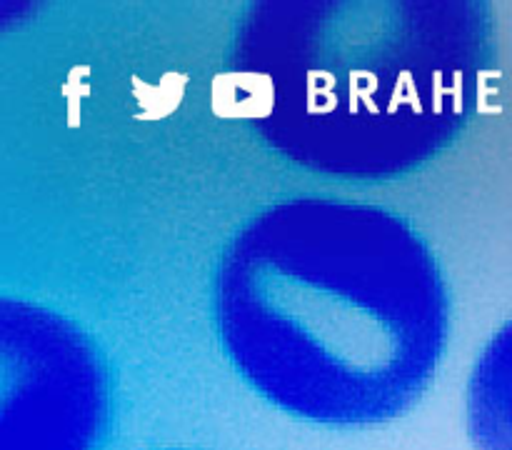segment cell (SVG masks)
Listing matches in <instances>:
<instances>
[{
  "label": "cell",
  "instance_id": "cell-2",
  "mask_svg": "<svg viewBox=\"0 0 512 450\" xmlns=\"http://www.w3.org/2000/svg\"><path fill=\"white\" fill-rule=\"evenodd\" d=\"M495 48L478 0H260L235 25L230 78L275 155L390 183L463 138Z\"/></svg>",
  "mask_w": 512,
  "mask_h": 450
},
{
  "label": "cell",
  "instance_id": "cell-4",
  "mask_svg": "<svg viewBox=\"0 0 512 450\" xmlns=\"http://www.w3.org/2000/svg\"><path fill=\"white\" fill-rule=\"evenodd\" d=\"M465 420L475 450H512V318L475 358L465 388Z\"/></svg>",
  "mask_w": 512,
  "mask_h": 450
},
{
  "label": "cell",
  "instance_id": "cell-5",
  "mask_svg": "<svg viewBox=\"0 0 512 450\" xmlns=\"http://www.w3.org/2000/svg\"><path fill=\"white\" fill-rule=\"evenodd\" d=\"M165 450H188V448H165Z\"/></svg>",
  "mask_w": 512,
  "mask_h": 450
},
{
  "label": "cell",
  "instance_id": "cell-3",
  "mask_svg": "<svg viewBox=\"0 0 512 450\" xmlns=\"http://www.w3.org/2000/svg\"><path fill=\"white\" fill-rule=\"evenodd\" d=\"M3 450H98L110 428L103 353L65 315L23 298L0 303Z\"/></svg>",
  "mask_w": 512,
  "mask_h": 450
},
{
  "label": "cell",
  "instance_id": "cell-1",
  "mask_svg": "<svg viewBox=\"0 0 512 450\" xmlns=\"http://www.w3.org/2000/svg\"><path fill=\"white\" fill-rule=\"evenodd\" d=\"M210 308L235 375L280 413L330 428L413 410L453 323L423 233L385 205L330 195L250 215L220 250Z\"/></svg>",
  "mask_w": 512,
  "mask_h": 450
}]
</instances>
